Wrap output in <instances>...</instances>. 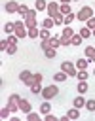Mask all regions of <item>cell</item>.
<instances>
[{
	"label": "cell",
	"instance_id": "obj_6",
	"mask_svg": "<svg viewBox=\"0 0 95 121\" xmlns=\"http://www.w3.org/2000/svg\"><path fill=\"white\" fill-rule=\"evenodd\" d=\"M61 70H63V72H66V74H68V78H76V74H78L76 64H72V62H68V60L61 62Z\"/></svg>",
	"mask_w": 95,
	"mask_h": 121
},
{
	"label": "cell",
	"instance_id": "obj_19",
	"mask_svg": "<svg viewBox=\"0 0 95 121\" xmlns=\"http://www.w3.org/2000/svg\"><path fill=\"white\" fill-rule=\"evenodd\" d=\"M87 89H89V87H87V79H82V81L78 83V93H80V95H86Z\"/></svg>",
	"mask_w": 95,
	"mask_h": 121
},
{
	"label": "cell",
	"instance_id": "obj_42",
	"mask_svg": "<svg viewBox=\"0 0 95 121\" xmlns=\"http://www.w3.org/2000/svg\"><path fill=\"white\" fill-rule=\"evenodd\" d=\"M44 119H46V121H57V117H55L53 113H46V115H44Z\"/></svg>",
	"mask_w": 95,
	"mask_h": 121
},
{
	"label": "cell",
	"instance_id": "obj_39",
	"mask_svg": "<svg viewBox=\"0 0 95 121\" xmlns=\"http://www.w3.org/2000/svg\"><path fill=\"white\" fill-rule=\"evenodd\" d=\"M48 47H49V42H48V40H42V42H40V49H42V51H46Z\"/></svg>",
	"mask_w": 95,
	"mask_h": 121
},
{
	"label": "cell",
	"instance_id": "obj_13",
	"mask_svg": "<svg viewBox=\"0 0 95 121\" xmlns=\"http://www.w3.org/2000/svg\"><path fill=\"white\" fill-rule=\"evenodd\" d=\"M66 79H68V74L63 72V70H59V72L53 74V81H59V83H61V81H66Z\"/></svg>",
	"mask_w": 95,
	"mask_h": 121
},
{
	"label": "cell",
	"instance_id": "obj_27",
	"mask_svg": "<svg viewBox=\"0 0 95 121\" xmlns=\"http://www.w3.org/2000/svg\"><path fill=\"white\" fill-rule=\"evenodd\" d=\"M53 21H55V26H61V25H63V21H65V15L59 11V13L53 17Z\"/></svg>",
	"mask_w": 95,
	"mask_h": 121
},
{
	"label": "cell",
	"instance_id": "obj_7",
	"mask_svg": "<svg viewBox=\"0 0 95 121\" xmlns=\"http://www.w3.org/2000/svg\"><path fill=\"white\" fill-rule=\"evenodd\" d=\"M19 79H21L27 87H32V85H34V74L28 72V70H23V72L19 74Z\"/></svg>",
	"mask_w": 95,
	"mask_h": 121
},
{
	"label": "cell",
	"instance_id": "obj_28",
	"mask_svg": "<svg viewBox=\"0 0 95 121\" xmlns=\"http://www.w3.org/2000/svg\"><path fill=\"white\" fill-rule=\"evenodd\" d=\"M42 83H34L32 87H30V93H34V95H42Z\"/></svg>",
	"mask_w": 95,
	"mask_h": 121
},
{
	"label": "cell",
	"instance_id": "obj_3",
	"mask_svg": "<svg viewBox=\"0 0 95 121\" xmlns=\"http://www.w3.org/2000/svg\"><path fill=\"white\" fill-rule=\"evenodd\" d=\"M19 40H23V38H27L28 36V28H27V25H25V21H15V32H13Z\"/></svg>",
	"mask_w": 95,
	"mask_h": 121
},
{
	"label": "cell",
	"instance_id": "obj_2",
	"mask_svg": "<svg viewBox=\"0 0 95 121\" xmlns=\"http://www.w3.org/2000/svg\"><path fill=\"white\" fill-rule=\"evenodd\" d=\"M76 32H74V28L68 25V26H65L63 28V34H61V45H65V47H68V45H72L70 43V38L74 36Z\"/></svg>",
	"mask_w": 95,
	"mask_h": 121
},
{
	"label": "cell",
	"instance_id": "obj_32",
	"mask_svg": "<svg viewBox=\"0 0 95 121\" xmlns=\"http://www.w3.org/2000/svg\"><path fill=\"white\" fill-rule=\"evenodd\" d=\"M36 9H38V11L48 9V2H46V0H36Z\"/></svg>",
	"mask_w": 95,
	"mask_h": 121
},
{
	"label": "cell",
	"instance_id": "obj_1",
	"mask_svg": "<svg viewBox=\"0 0 95 121\" xmlns=\"http://www.w3.org/2000/svg\"><path fill=\"white\" fill-rule=\"evenodd\" d=\"M25 25H27V28H32V26H38L36 23H38V9L34 8V9H28V13L25 15Z\"/></svg>",
	"mask_w": 95,
	"mask_h": 121
},
{
	"label": "cell",
	"instance_id": "obj_15",
	"mask_svg": "<svg viewBox=\"0 0 95 121\" xmlns=\"http://www.w3.org/2000/svg\"><path fill=\"white\" fill-rule=\"evenodd\" d=\"M40 113H42V115H46V113H51V104H49L48 100H44V102L40 104Z\"/></svg>",
	"mask_w": 95,
	"mask_h": 121
},
{
	"label": "cell",
	"instance_id": "obj_36",
	"mask_svg": "<svg viewBox=\"0 0 95 121\" xmlns=\"http://www.w3.org/2000/svg\"><path fill=\"white\" fill-rule=\"evenodd\" d=\"M61 13H63V15L70 13V6H68V4H61Z\"/></svg>",
	"mask_w": 95,
	"mask_h": 121
},
{
	"label": "cell",
	"instance_id": "obj_37",
	"mask_svg": "<svg viewBox=\"0 0 95 121\" xmlns=\"http://www.w3.org/2000/svg\"><path fill=\"white\" fill-rule=\"evenodd\" d=\"M8 47H10V42L8 40H2L0 42V51H8Z\"/></svg>",
	"mask_w": 95,
	"mask_h": 121
},
{
	"label": "cell",
	"instance_id": "obj_21",
	"mask_svg": "<svg viewBox=\"0 0 95 121\" xmlns=\"http://www.w3.org/2000/svg\"><path fill=\"white\" fill-rule=\"evenodd\" d=\"M11 113H13V112L10 110V106H8V104H6V106H4L2 110H0V117H2V119H8V117H10Z\"/></svg>",
	"mask_w": 95,
	"mask_h": 121
},
{
	"label": "cell",
	"instance_id": "obj_26",
	"mask_svg": "<svg viewBox=\"0 0 95 121\" xmlns=\"http://www.w3.org/2000/svg\"><path fill=\"white\" fill-rule=\"evenodd\" d=\"M82 42H84V38L80 36V32H78V34H74V36L70 38V43H72V45H80Z\"/></svg>",
	"mask_w": 95,
	"mask_h": 121
},
{
	"label": "cell",
	"instance_id": "obj_25",
	"mask_svg": "<svg viewBox=\"0 0 95 121\" xmlns=\"http://www.w3.org/2000/svg\"><path fill=\"white\" fill-rule=\"evenodd\" d=\"M49 30H51V28H44V26H42L40 38H42V40H49V38H51V32H49Z\"/></svg>",
	"mask_w": 95,
	"mask_h": 121
},
{
	"label": "cell",
	"instance_id": "obj_16",
	"mask_svg": "<svg viewBox=\"0 0 95 121\" xmlns=\"http://www.w3.org/2000/svg\"><path fill=\"white\" fill-rule=\"evenodd\" d=\"M66 115H68V119H78V117H80V108L72 106V108L66 112Z\"/></svg>",
	"mask_w": 95,
	"mask_h": 121
},
{
	"label": "cell",
	"instance_id": "obj_41",
	"mask_svg": "<svg viewBox=\"0 0 95 121\" xmlns=\"http://www.w3.org/2000/svg\"><path fill=\"white\" fill-rule=\"evenodd\" d=\"M42 79H44V76L38 72V74H34V83H42Z\"/></svg>",
	"mask_w": 95,
	"mask_h": 121
},
{
	"label": "cell",
	"instance_id": "obj_22",
	"mask_svg": "<svg viewBox=\"0 0 95 121\" xmlns=\"http://www.w3.org/2000/svg\"><path fill=\"white\" fill-rule=\"evenodd\" d=\"M78 32H80V36H82V38H84V40H86V38H89V36H91V28H89V26H82V28H80V30H78Z\"/></svg>",
	"mask_w": 95,
	"mask_h": 121
},
{
	"label": "cell",
	"instance_id": "obj_24",
	"mask_svg": "<svg viewBox=\"0 0 95 121\" xmlns=\"http://www.w3.org/2000/svg\"><path fill=\"white\" fill-rule=\"evenodd\" d=\"M74 19H76V15L70 11V13H66V15H65V21H63V25H65V26H68V25H70Z\"/></svg>",
	"mask_w": 95,
	"mask_h": 121
},
{
	"label": "cell",
	"instance_id": "obj_31",
	"mask_svg": "<svg viewBox=\"0 0 95 121\" xmlns=\"http://www.w3.org/2000/svg\"><path fill=\"white\" fill-rule=\"evenodd\" d=\"M93 53H95V47H93V45H87V47H86V51H84V55H86V57H87L89 60H91Z\"/></svg>",
	"mask_w": 95,
	"mask_h": 121
},
{
	"label": "cell",
	"instance_id": "obj_14",
	"mask_svg": "<svg viewBox=\"0 0 95 121\" xmlns=\"http://www.w3.org/2000/svg\"><path fill=\"white\" fill-rule=\"evenodd\" d=\"M86 102H87V100H84V95H78V96L72 100V106H76V108H80V110H82V108L86 106Z\"/></svg>",
	"mask_w": 95,
	"mask_h": 121
},
{
	"label": "cell",
	"instance_id": "obj_17",
	"mask_svg": "<svg viewBox=\"0 0 95 121\" xmlns=\"http://www.w3.org/2000/svg\"><path fill=\"white\" fill-rule=\"evenodd\" d=\"M42 26H44V28H53V26H55V21H53V17H49V15H48V17L42 21Z\"/></svg>",
	"mask_w": 95,
	"mask_h": 121
},
{
	"label": "cell",
	"instance_id": "obj_18",
	"mask_svg": "<svg viewBox=\"0 0 95 121\" xmlns=\"http://www.w3.org/2000/svg\"><path fill=\"white\" fill-rule=\"evenodd\" d=\"M48 42H49V47H55V49H57V47L61 45V36H51Z\"/></svg>",
	"mask_w": 95,
	"mask_h": 121
},
{
	"label": "cell",
	"instance_id": "obj_20",
	"mask_svg": "<svg viewBox=\"0 0 95 121\" xmlns=\"http://www.w3.org/2000/svg\"><path fill=\"white\" fill-rule=\"evenodd\" d=\"M55 55H57V49H55V47H48V49L44 51V57H46V59H55Z\"/></svg>",
	"mask_w": 95,
	"mask_h": 121
},
{
	"label": "cell",
	"instance_id": "obj_23",
	"mask_svg": "<svg viewBox=\"0 0 95 121\" xmlns=\"http://www.w3.org/2000/svg\"><path fill=\"white\" fill-rule=\"evenodd\" d=\"M27 13H28V6H27V4H21V6H19V9H17V15H21V17L25 19V15H27Z\"/></svg>",
	"mask_w": 95,
	"mask_h": 121
},
{
	"label": "cell",
	"instance_id": "obj_43",
	"mask_svg": "<svg viewBox=\"0 0 95 121\" xmlns=\"http://www.w3.org/2000/svg\"><path fill=\"white\" fill-rule=\"evenodd\" d=\"M61 4H68V2H72V0H59Z\"/></svg>",
	"mask_w": 95,
	"mask_h": 121
},
{
	"label": "cell",
	"instance_id": "obj_40",
	"mask_svg": "<svg viewBox=\"0 0 95 121\" xmlns=\"http://www.w3.org/2000/svg\"><path fill=\"white\" fill-rule=\"evenodd\" d=\"M17 53V45H10L8 47V55H15Z\"/></svg>",
	"mask_w": 95,
	"mask_h": 121
},
{
	"label": "cell",
	"instance_id": "obj_45",
	"mask_svg": "<svg viewBox=\"0 0 95 121\" xmlns=\"http://www.w3.org/2000/svg\"><path fill=\"white\" fill-rule=\"evenodd\" d=\"M91 36H93V38H95V28H93V30H91Z\"/></svg>",
	"mask_w": 95,
	"mask_h": 121
},
{
	"label": "cell",
	"instance_id": "obj_29",
	"mask_svg": "<svg viewBox=\"0 0 95 121\" xmlns=\"http://www.w3.org/2000/svg\"><path fill=\"white\" fill-rule=\"evenodd\" d=\"M40 36V30H38V26H32V28H28V38H38Z\"/></svg>",
	"mask_w": 95,
	"mask_h": 121
},
{
	"label": "cell",
	"instance_id": "obj_10",
	"mask_svg": "<svg viewBox=\"0 0 95 121\" xmlns=\"http://www.w3.org/2000/svg\"><path fill=\"white\" fill-rule=\"evenodd\" d=\"M19 6H21V4H17L15 0H8L4 8H6V11H8V13H17V9H19Z\"/></svg>",
	"mask_w": 95,
	"mask_h": 121
},
{
	"label": "cell",
	"instance_id": "obj_4",
	"mask_svg": "<svg viewBox=\"0 0 95 121\" xmlns=\"http://www.w3.org/2000/svg\"><path fill=\"white\" fill-rule=\"evenodd\" d=\"M57 95H59V89H57V85H53V83L42 89V98H44V100H51V98L57 96Z\"/></svg>",
	"mask_w": 95,
	"mask_h": 121
},
{
	"label": "cell",
	"instance_id": "obj_44",
	"mask_svg": "<svg viewBox=\"0 0 95 121\" xmlns=\"http://www.w3.org/2000/svg\"><path fill=\"white\" fill-rule=\"evenodd\" d=\"M91 62H95V53H93V57H91Z\"/></svg>",
	"mask_w": 95,
	"mask_h": 121
},
{
	"label": "cell",
	"instance_id": "obj_12",
	"mask_svg": "<svg viewBox=\"0 0 95 121\" xmlns=\"http://www.w3.org/2000/svg\"><path fill=\"white\" fill-rule=\"evenodd\" d=\"M89 62H91V60L86 57V59H78L74 64H76V68H78V70H87V64H89Z\"/></svg>",
	"mask_w": 95,
	"mask_h": 121
},
{
	"label": "cell",
	"instance_id": "obj_38",
	"mask_svg": "<svg viewBox=\"0 0 95 121\" xmlns=\"http://www.w3.org/2000/svg\"><path fill=\"white\" fill-rule=\"evenodd\" d=\"M86 26H89V28L93 30V28H95V17H89V19L86 21Z\"/></svg>",
	"mask_w": 95,
	"mask_h": 121
},
{
	"label": "cell",
	"instance_id": "obj_30",
	"mask_svg": "<svg viewBox=\"0 0 95 121\" xmlns=\"http://www.w3.org/2000/svg\"><path fill=\"white\" fill-rule=\"evenodd\" d=\"M76 78H78V81H82V79H87V78H89V74H87V70H78Z\"/></svg>",
	"mask_w": 95,
	"mask_h": 121
},
{
	"label": "cell",
	"instance_id": "obj_5",
	"mask_svg": "<svg viewBox=\"0 0 95 121\" xmlns=\"http://www.w3.org/2000/svg\"><path fill=\"white\" fill-rule=\"evenodd\" d=\"M93 15H95V9H93V8H89V6H84V8L78 11L76 19L84 23V21H87V19H89V17H93Z\"/></svg>",
	"mask_w": 95,
	"mask_h": 121
},
{
	"label": "cell",
	"instance_id": "obj_34",
	"mask_svg": "<svg viewBox=\"0 0 95 121\" xmlns=\"http://www.w3.org/2000/svg\"><path fill=\"white\" fill-rule=\"evenodd\" d=\"M86 108H87L89 112H95V100H93V98H89V100L86 102Z\"/></svg>",
	"mask_w": 95,
	"mask_h": 121
},
{
	"label": "cell",
	"instance_id": "obj_33",
	"mask_svg": "<svg viewBox=\"0 0 95 121\" xmlns=\"http://www.w3.org/2000/svg\"><path fill=\"white\" fill-rule=\"evenodd\" d=\"M27 119H28V121H40V115L34 113V112H28V113H27Z\"/></svg>",
	"mask_w": 95,
	"mask_h": 121
},
{
	"label": "cell",
	"instance_id": "obj_35",
	"mask_svg": "<svg viewBox=\"0 0 95 121\" xmlns=\"http://www.w3.org/2000/svg\"><path fill=\"white\" fill-rule=\"evenodd\" d=\"M17 40H19V38H17L15 34H10V36H8V42H10V45H17Z\"/></svg>",
	"mask_w": 95,
	"mask_h": 121
},
{
	"label": "cell",
	"instance_id": "obj_46",
	"mask_svg": "<svg viewBox=\"0 0 95 121\" xmlns=\"http://www.w3.org/2000/svg\"><path fill=\"white\" fill-rule=\"evenodd\" d=\"M93 74H95V70H93Z\"/></svg>",
	"mask_w": 95,
	"mask_h": 121
},
{
	"label": "cell",
	"instance_id": "obj_9",
	"mask_svg": "<svg viewBox=\"0 0 95 121\" xmlns=\"http://www.w3.org/2000/svg\"><path fill=\"white\" fill-rule=\"evenodd\" d=\"M46 11H48V15H49V17H55V15L61 11V4H57V2H49Z\"/></svg>",
	"mask_w": 95,
	"mask_h": 121
},
{
	"label": "cell",
	"instance_id": "obj_11",
	"mask_svg": "<svg viewBox=\"0 0 95 121\" xmlns=\"http://www.w3.org/2000/svg\"><path fill=\"white\" fill-rule=\"evenodd\" d=\"M19 110H21L23 113H28V112H32V106H30V102H28L27 98H21V100H19Z\"/></svg>",
	"mask_w": 95,
	"mask_h": 121
},
{
	"label": "cell",
	"instance_id": "obj_8",
	"mask_svg": "<svg viewBox=\"0 0 95 121\" xmlns=\"http://www.w3.org/2000/svg\"><path fill=\"white\" fill-rule=\"evenodd\" d=\"M19 100H21V96H19V95H15V93H13V95H10V98H8V106H10V110H11L13 113L19 110Z\"/></svg>",
	"mask_w": 95,
	"mask_h": 121
}]
</instances>
